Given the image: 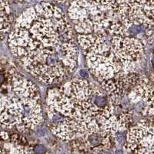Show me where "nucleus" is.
I'll return each instance as SVG.
<instances>
[{"instance_id":"f257e3e1","label":"nucleus","mask_w":154,"mask_h":154,"mask_svg":"<svg viewBox=\"0 0 154 154\" xmlns=\"http://www.w3.org/2000/svg\"><path fill=\"white\" fill-rule=\"evenodd\" d=\"M8 42L26 72L44 84L60 83L79 66L80 49L73 26L52 3H42L23 12Z\"/></svg>"},{"instance_id":"f03ea898","label":"nucleus","mask_w":154,"mask_h":154,"mask_svg":"<svg viewBox=\"0 0 154 154\" xmlns=\"http://www.w3.org/2000/svg\"><path fill=\"white\" fill-rule=\"evenodd\" d=\"M46 112L76 121L99 120L113 115L115 106L98 82L74 78L48 91Z\"/></svg>"},{"instance_id":"7ed1b4c3","label":"nucleus","mask_w":154,"mask_h":154,"mask_svg":"<svg viewBox=\"0 0 154 154\" xmlns=\"http://www.w3.org/2000/svg\"><path fill=\"white\" fill-rule=\"evenodd\" d=\"M41 96L34 82L11 69L0 86V126L22 132L36 130L43 123Z\"/></svg>"},{"instance_id":"20e7f679","label":"nucleus","mask_w":154,"mask_h":154,"mask_svg":"<svg viewBox=\"0 0 154 154\" xmlns=\"http://www.w3.org/2000/svg\"><path fill=\"white\" fill-rule=\"evenodd\" d=\"M112 37L92 34L76 35L77 43L82 50L88 68L99 82L125 72L111 46Z\"/></svg>"},{"instance_id":"39448f33","label":"nucleus","mask_w":154,"mask_h":154,"mask_svg":"<svg viewBox=\"0 0 154 154\" xmlns=\"http://www.w3.org/2000/svg\"><path fill=\"white\" fill-rule=\"evenodd\" d=\"M111 46L124 72H136L145 53V44L141 38L129 36H113Z\"/></svg>"},{"instance_id":"423d86ee","label":"nucleus","mask_w":154,"mask_h":154,"mask_svg":"<svg viewBox=\"0 0 154 154\" xmlns=\"http://www.w3.org/2000/svg\"><path fill=\"white\" fill-rule=\"evenodd\" d=\"M125 146L136 154H154V118L142 119L131 126Z\"/></svg>"},{"instance_id":"0eeeda50","label":"nucleus","mask_w":154,"mask_h":154,"mask_svg":"<svg viewBox=\"0 0 154 154\" xmlns=\"http://www.w3.org/2000/svg\"><path fill=\"white\" fill-rule=\"evenodd\" d=\"M131 104L139 108L143 116L154 115V81L146 75H139L138 82L128 94Z\"/></svg>"},{"instance_id":"6e6552de","label":"nucleus","mask_w":154,"mask_h":154,"mask_svg":"<svg viewBox=\"0 0 154 154\" xmlns=\"http://www.w3.org/2000/svg\"><path fill=\"white\" fill-rule=\"evenodd\" d=\"M13 16L10 13L8 0H0V39L12 30Z\"/></svg>"},{"instance_id":"1a4fd4ad","label":"nucleus","mask_w":154,"mask_h":154,"mask_svg":"<svg viewBox=\"0 0 154 154\" xmlns=\"http://www.w3.org/2000/svg\"><path fill=\"white\" fill-rule=\"evenodd\" d=\"M146 18L154 23V0H150L143 10Z\"/></svg>"},{"instance_id":"9d476101","label":"nucleus","mask_w":154,"mask_h":154,"mask_svg":"<svg viewBox=\"0 0 154 154\" xmlns=\"http://www.w3.org/2000/svg\"><path fill=\"white\" fill-rule=\"evenodd\" d=\"M79 73H80V78H82V79H88V78H89V76H90L89 71L86 69H80Z\"/></svg>"},{"instance_id":"9b49d317","label":"nucleus","mask_w":154,"mask_h":154,"mask_svg":"<svg viewBox=\"0 0 154 154\" xmlns=\"http://www.w3.org/2000/svg\"><path fill=\"white\" fill-rule=\"evenodd\" d=\"M9 134L5 132H0V139H9Z\"/></svg>"}]
</instances>
